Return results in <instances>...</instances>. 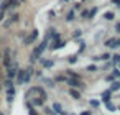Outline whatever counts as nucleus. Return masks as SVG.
<instances>
[{"label": "nucleus", "instance_id": "nucleus-1", "mask_svg": "<svg viewBox=\"0 0 120 115\" xmlns=\"http://www.w3.org/2000/svg\"><path fill=\"white\" fill-rule=\"evenodd\" d=\"M35 97H40V99H43V100L48 99L46 90H45L41 85H35V87H30V89L26 90V94H25V99H26V100H31V99H35Z\"/></svg>", "mask_w": 120, "mask_h": 115}, {"label": "nucleus", "instance_id": "nucleus-2", "mask_svg": "<svg viewBox=\"0 0 120 115\" xmlns=\"http://www.w3.org/2000/svg\"><path fill=\"white\" fill-rule=\"evenodd\" d=\"M33 67H26V69H18L17 72V84L22 85V84H28L31 81V76H33Z\"/></svg>", "mask_w": 120, "mask_h": 115}, {"label": "nucleus", "instance_id": "nucleus-3", "mask_svg": "<svg viewBox=\"0 0 120 115\" xmlns=\"http://www.w3.org/2000/svg\"><path fill=\"white\" fill-rule=\"evenodd\" d=\"M105 48H109V49H117L118 46H120V38H109V40H105Z\"/></svg>", "mask_w": 120, "mask_h": 115}, {"label": "nucleus", "instance_id": "nucleus-4", "mask_svg": "<svg viewBox=\"0 0 120 115\" xmlns=\"http://www.w3.org/2000/svg\"><path fill=\"white\" fill-rule=\"evenodd\" d=\"M66 84H68L69 87H72V89H82V87H84V82H82L81 79H71V77H68Z\"/></svg>", "mask_w": 120, "mask_h": 115}, {"label": "nucleus", "instance_id": "nucleus-5", "mask_svg": "<svg viewBox=\"0 0 120 115\" xmlns=\"http://www.w3.org/2000/svg\"><path fill=\"white\" fill-rule=\"evenodd\" d=\"M15 7H18V2H17V0H4L2 5H0V10L5 12L7 8H15Z\"/></svg>", "mask_w": 120, "mask_h": 115}, {"label": "nucleus", "instance_id": "nucleus-6", "mask_svg": "<svg viewBox=\"0 0 120 115\" xmlns=\"http://www.w3.org/2000/svg\"><path fill=\"white\" fill-rule=\"evenodd\" d=\"M36 38H38V30H33V31L23 40V45H31V43H35Z\"/></svg>", "mask_w": 120, "mask_h": 115}, {"label": "nucleus", "instance_id": "nucleus-7", "mask_svg": "<svg viewBox=\"0 0 120 115\" xmlns=\"http://www.w3.org/2000/svg\"><path fill=\"white\" fill-rule=\"evenodd\" d=\"M4 66L5 67H10L12 66V56H10V49L8 48L4 51Z\"/></svg>", "mask_w": 120, "mask_h": 115}, {"label": "nucleus", "instance_id": "nucleus-8", "mask_svg": "<svg viewBox=\"0 0 120 115\" xmlns=\"http://www.w3.org/2000/svg\"><path fill=\"white\" fill-rule=\"evenodd\" d=\"M17 72H18L17 64H13V66L7 67V79H12V81H13V77H17Z\"/></svg>", "mask_w": 120, "mask_h": 115}, {"label": "nucleus", "instance_id": "nucleus-9", "mask_svg": "<svg viewBox=\"0 0 120 115\" xmlns=\"http://www.w3.org/2000/svg\"><path fill=\"white\" fill-rule=\"evenodd\" d=\"M69 95H71L74 100H79V99H81V90H79V89H72V87H69Z\"/></svg>", "mask_w": 120, "mask_h": 115}, {"label": "nucleus", "instance_id": "nucleus-10", "mask_svg": "<svg viewBox=\"0 0 120 115\" xmlns=\"http://www.w3.org/2000/svg\"><path fill=\"white\" fill-rule=\"evenodd\" d=\"M64 45H66V43H64V41H61V40H53V45H51L49 48L54 51V49H59V48H63Z\"/></svg>", "mask_w": 120, "mask_h": 115}, {"label": "nucleus", "instance_id": "nucleus-11", "mask_svg": "<svg viewBox=\"0 0 120 115\" xmlns=\"http://www.w3.org/2000/svg\"><path fill=\"white\" fill-rule=\"evenodd\" d=\"M13 97H15V89H13V87H8V89H7V102L12 104V102H13Z\"/></svg>", "mask_w": 120, "mask_h": 115}, {"label": "nucleus", "instance_id": "nucleus-12", "mask_svg": "<svg viewBox=\"0 0 120 115\" xmlns=\"http://www.w3.org/2000/svg\"><path fill=\"white\" fill-rule=\"evenodd\" d=\"M100 97H102V102H104V104H105V102H109V100H110V97H112V90H110V89L104 90Z\"/></svg>", "mask_w": 120, "mask_h": 115}, {"label": "nucleus", "instance_id": "nucleus-13", "mask_svg": "<svg viewBox=\"0 0 120 115\" xmlns=\"http://www.w3.org/2000/svg\"><path fill=\"white\" fill-rule=\"evenodd\" d=\"M51 108H53V112H54V113H58V115H59V113H61V112H63V105H61V104H59V102H54V104H53V107H51Z\"/></svg>", "mask_w": 120, "mask_h": 115}, {"label": "nucleus", "instance_id": "nucleus-14", "mask_svg": "<svg viewBox=\"0 0 120 115\" xmlns=\"http://www.w3.org/2000/svg\"><path fill=\"white\" fill-rule=\"evenodd\" d=\"M89 105H90L94 110H97V108L100 107V100H97V99H90V100H89Z\"/></svg>", "mask_w": 120, "mask_h": 115}, {"label": "nucleus", "instance_id": "nucleus-15", "mask_svg": "<svg viewBox=\"0 0 120 115\" xmlns=\"http://www.w3.org/2000/svg\"><path fill=\"white\" fill-rule=\"evenodd\" d=\"M43 84L46 85V87H54V79H48V77H43Z\"/></svg>", "mask_w": 120, "mask_h": 115}, {"label": "nucleus", "instance_id": "nucleus-16", "mask_svg": "<svg viewBox=\"0 0 120 115\" xmlns=\"http://www.w3.org/2000/svg\"><path fill=\"white\" fill-rule=\"evenodd\" d=\"M110 84H112V85H110L109 89H110L112 92H117V90L120 89V82H118V81H113V82H110Z\"/></svg>", "mask_w": 120, "mask_h": 115}, {"label": "nucleus", "instance_id": "nucleus-17", "mask_svg": "<svg viewBox=\"0 0 120 115\" xmlns=\"http://www.w3.org/2000/svg\"><path fill=\"white\" fill-rule=\"evenodd\" d=\"M113 18H115V13H113V12H105V15H104V20L110 22V20H113Z\"/></svg>", "mask_w": 120, "mask_h": 115}, {"label": "nucleus", "instance_id": "nucleus-18", "mask_svg": "<svg viewBox=\"0 0 120 115\" xmlns=\"http://www.w3.org/2000/svg\"><path fill=\"white\" fill-rule=\"evenodd\" d=\"M41 64H43V67H53V61L51 59H41Z\"/></svg>", "mask_w": 120, "mask_h": 115}, {"label": "nucleus", "instance_id": "nucleus-19", "mask_svg": "<svg viewBox=\"0 0 120 115\" xmlns=\"http://www.w3.org/2000/svg\"><path fill=\"white\" fill-rule=\"evenodd\" d=\"M105 107H107V110H110V112H115V110H117V105H115V104H112L110 100H109V102H105Z\"/></svg>", "mask_w": 120, "mask_h": 115}, {"label": "nucleus", "instance_id": "nucleus-20", "mask_svg": "<svg viewBox=\"0 0 120 115\" xmlns=\"http://www.w3.org/2000/svg\"><path fill=\"white\" fill-rule=\"evenodd\" d=\"M86 71H87V72H95V71H99V67H97L95 64H89V66L86 67Z\"/></svg>", "mask_w": 120, "mask_h": 115}, {"label": "nucleus", "instance_id": "nucleus-21", "mask_svg": "<svg viewBox=\"0 0 120 115\" xmlns=\"http://www.w3.org/2000/svg\"><path fill=\"white\" fill-rule=\"evenodd\" d=\"M66 81H68L66 76H56L54 77V82H66Z\"/></svg>", "mask_w": 120, "mask_h": 115}, {"label": "nucleus", "instance_id": "nucleus-22", "mask_svg": "<svg viewBox=\"0 0 120 115\" xmlns=\"http://www.w3.org/2000/svg\"><path fill=\"white\" fill-rule=\"evenodd\" d=\"M120 63V54H113L112 56V63L110 64H118Z\"/></svg>", "mask_w": 120, "mask_h": 115}, {"label": "nucleus", "instance_id": "nucleus-23", "mask_svg": "<svg viewBox=\"0 0 120 115\" xmlns=\"http://www.w3.org/2000/svg\"><path fill=\"white\" fill-rule=\"evenodd\" d=\"M95 13H97V8H92V10L89 12V15H87V20H92V18L95 17Z\"/></svg>", "mask_w": 120, "mask_h": 115}, {"label": "nucleus", "instance_id": "nucleus-24", "mask_svg": "<svg viewBox=\"0 0 120 115\" xmlns=\"http://www.w3.org/2000/svg\"><path fill=\"white\" fill-rule=\"evenodd\" d=\"M74 20V12L71 10V12H68V15H66V22H72Z\"/></svg>", "mask_w": 120, "mask_h": 115}, {"label": "nucleus", "instance_id": "nucleus-25", "mask_svg": "<svg viewBox=\"0 0 120 115\" xmlns=\"http://www.w3.org/2000/svg\"><path fill=\"white\" fill-rule=\"evenodd\" d=\"M110 58H112V56H110L109 53H105V54H102V56H99V59H100V61H109Z\"/></svg>", "mask_w": 120, "mask_h": 115}, {"label": "nucleus", "instance_id": "nucleus-26", "mask_svg": "<svg viewBox=\"0 0 120 115\" xmlns=\"http://www.w3.org/2000/svg\"><path fill=\"white\" fill-rule=\"evenodd\" d=\"M112 76H113L115 79H118V77H120V69H117V67L112 69Z\"/></svg>", "mask_w": 120, "mask_h": 115}, {"label": "nucleus", "instance_id": "nucleus-27", "mask_svg": "<svg viewBox=\"0 0 120 115\" xmlns=\"http://www.w3.org/2000/svg\"><path fill=\"white\" fill-rule=\"evenodd\" d=\"M18 18H20V15H18V13H13V15L10 17V22L15 23V22H18Z\"/></svg>", "mask_w": 120, "mask_h": 115}, {"label": "nucleus", "instance_id": "nucleus-28", "mask_svg": "<svg viewBox=\"0 0 120 115\" xmlns=\"http://www.w3.org/2000/svg\"><path fill=\"white\" fill-rule=\"evenodd\" d=\"M76 61H77V56H76V54H74V56H69V58H68V63H69V64H74Z\"/></svg>", "mask_w": 120, "mask_h": 115}, {"label": "nucleus", "instance_id": "nucleus-29", "mask_svg": "<svg viewBox=\"0 0 120 115\" xmlns=\"http://www.w3.org/2000/svg\"><path fill=\"white\" fill-rule=\"evenodd\" d=\"M8 87H13V81L12 79H7L5 81V89H8Z\"/></svg>", "mask_w": 120, "mask_h": 115}, {"label": "nucleus", "instance_id": "nucleus-30", "mask_svg": "<svg viewBox=\"0 0 120 115\" xmlns=\"http://www.w3.org/2000/svg\"><path fill=\"white\" fill-rule=\"evenodd\" d=\"M105 81H107V82H113V81H115V77H113L112 74H109V76L105 77Z\"/></svg>", "mask_w": 120, "mask_h": 115}, {"label": "nucleus", "instance_id": "nucleus-31", "mask_svg": "<svg viewBox=\"0 0 120 115\" xmlns=\"http://www.w3.org/2000/svg\"><path fill=\"white\" fill-rule=\"evenodd\" d=\"M28 115H38V112H36V110L31 107V108H28Z\"/></svg>", "mask_w": 120, "mask_h": 115}, {"label": "nucleus", "instance_id": "nucleus-32", "mask_svg": "<svg viewBox=\"0 0 120 115\" xmlns=\"http://www.w3.org/2000/svg\"><path fill=\"white\" fill-rule=\"evenodd\" d=\"M87 15H89V12H87V10H82V13H81V17H82V20H84V18L87 20Z\"/></svg>", "mask_w": 120, "mask_h": 115}, {"label": "nucleus", "instance_id": "nucleus-33", "mask_svg": "<svg viewBox=\"0 0 120 115\" xmlns=\"http://www.w3.org/2000/svg\"><path fill=\"white\" fill-rule=\"evenodd\" d=\"M86 49V43L84 41H81V46H79V51H84Z\"/></svg>", "mask_w": 120, "mask_h": 115}, {"label": "nucleus", "instance_id": "nucleus-34", "mask_svg": "<svg viewBox=\"0 0 120 115\" xmlns=\"http://www.w3.org/2000/svg\"><path fill=\"white\" fill-rule=\"evenodd\" d=\"M79 36H81V30H76L74 31V38H79Z\"/></svg>", "mask_w": 120, "mask_h": 115}, {"label": "nucleus", "instance_id": "nucleus-35", "mask_svg": "<svg viewBox=\"0 0 120 115\" xmlns=\"http://www.w3.org/2000/svg\"><path fill=\"white\" fill-rule=\"evenodd\" d=\"M81 115H92V112H89V110H86V112H81Z\"/></svg>", "mask_w": 120, "mask_h": 115}, {"label": "nucleus", "instance_id": "nucleus-36", "mask_svg": "<svg viewBox=\"0 0 120 115\" xmlns=\"http://www.w3.org/2000/svg\"><path fill=\"white\" fill-rule=\"evenodd\" d=\"M112 2H113V4H115V5H117V7L120 8V0H112Z\"/></svg>", "mask_w": 120, "mask_h": 115}, {"label": "nucleus", "instance_id": "nucleus-37", "mask_svg": "<svg viewBox=\"0 0 120 115\" xmlns=\"http://www.w3.org/2000/svg\"><path fill=\"white\" fill-rule=\"evenodd\" d=\"M115 30H117V31L120 33V23H117V25H115Z\"/></svg>", "mask_w": 120, "mask_h": 115}, {"label": "nucleus", "instance_id": "nucleus-38", "mask_svg": "<svg viewBox=\"0 0 120 115\" xmlns=\"http://www.w3.org/2000/svg\"><path fill=\"white\" fill-rule=\"evenodd\" d=\"M2 20H4V12L0 10V22H2Z\"/></svg>", "mask_w": 120, "mask_h": 115}, {"label": "nucleus", "instance_id": "nucleus-39", "mask_svg": "<svg viewBox=\"0 0 120 115\" xmlns=\"http://www.w3.org/2000/svg\"><path fill=\"white\" fill-rule=\"evenodd\" d=\"M59 115H69V113H68V112H64V110H63V112H61V113H59Z\"/></svg>", "mask_w": 120, "mask_h": 115}, {"label": "nucleus", "instance_id": "nucleus-40", "mask_svg": "<svg viewBox=\"0 0 120 115\" xmlns=\"http://www.w3.org/2000/svg\"><path fill=\"white\" fill-rule=\"evenodd\" d=\"M59 2H61V4H66V2H69V0H59Z\"/></svg>", "mask_w": 120, "mask_h": 115}, {"label": "nucleus", "instance_id": "nucleus-41", "mask_svg": "<svg viewBox=\"0 0 120 115\" xmlns=\"http://www.w3.org/2000/svg\"><path fill=\"white\" fill-rule=\"evenodd\" d=\"M51 115H58V113H54V112H53V113H51Z\"/></svg>", "mask_w": 120, "mask_h": 115}, {"label": "nucleus", "instance_id": "nucleus-42", "mask_svg": "<svg viewBox=\"0 0 120 115\" xmlns=\"http://www.w3.org/2000/svg\"><path fill=\"white\" fill-rule=\"evenodd\" d=\"M117 110H120V107H117Z\"/></svg>", "mask_w": 120, "mask_h": 115}, {"label": "nucleus", "instance_id": "nucleus-43", "mask_svg": "<svg viewBox=\"0 0 120 115\" xmlns=\"http://www.w3.org/2000/svg\"><path fill=\"white\" fill-rule=\"evenodd\" d=\"M118 69H120V63H118Z\"/></svg>", "mask_w": 120, "mask_h": 115}, {"label": "nucleus", "instance_id": "nucleus-44", "mask_svg": "<svg viewBox=\"0 0 120 115\" xmlns=\"http://www.w3.org/2000/svg\"><path fill=\"white\" fill-rule=\"evenodd\" d=\"M69 115H74V113H69Z\"/></svg>", "mask_w": 120, "mask_h": 115}, {"label": "nucleus", "instance_id": "nucleus-45", "mask_svg": "<svg viewBox=\"0 0 120 115\" xmlns=\"http://www.w3.org/2000/svg\"><path fill=\"white\" fill-rule=\"evenodd\" d=\"M118 82H120V79H118Z\"/></svg>", "mask_w": 120, "mask_h": 115}]
</instances>
